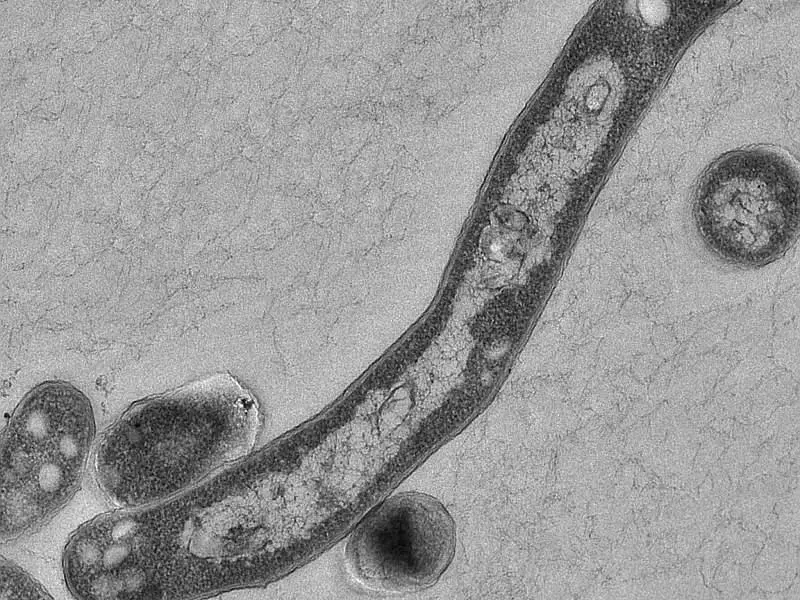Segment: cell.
I'll use <instances>...</instances> for the list:
<instances>
[{
    "label": "cell",
    "instance_id": "obj_1",
    "mask_svg": "<svg viewBox=\"0 0 800 600\" xmlns=\"http://www.w3.org/2000/svg\"><path fill=\"white\" fill-rule=\"evenodd\" d=\"M255 397L227 374L196 381L130 408L101 439L96 481L116 505L169 498L253 449Z\"/></svg>",
    "mask_w": 800,
    "mask_h": 600
},
{
    "label": "cell",
    "instance_id": "obj_2",
    "mask_svg": "<svg viewBox=\"0 0 800 600\" xmlns=\"http://www.w3.org/2000/svg\"><path fill=\"white\" fill-rule=\"evenodd\" d=\"M94 427L89 400L67 383H44L19 403L2 439V540L36 528L71 498Z\"/></svg>",
    "mask_w": 800,
    "mask_h": 600
},
{
    "label": "cell",
    "instance_id": "obj_3",
    "mask_svg": "<svg viewBox=\"0 0 800 600\" xmlns=\"http://www.w3.org/2000/svg\"><path fill=\"white\" fill-rule=\"evenodd\" d=\"M692 213L701 243L716 260L738 269L765 267L797 240V171L773 151L734 152L703 175Z\"/></svg>",
    "mask_w": 800,
    "mask_h": 600
},
{
    "label": "cell",
    "instance_id": "obj_4",
    "mask_svg": "<svg viewBox=\"0 0 800 600\" xmlns=\"http://www.w3.org/2000/svg\"><path fill=\"white\" fill-rule=\"evenodd\" d=\"M454 520L436 498L399 493L372 509L349 535L346 570L359 584L379 591L428 588L449 566L455 550Z\"/></svg>",
    "mask_w": 800,
    "mask_h": 600
},
{
    "label": "cell",
    "instance_id": "obj_5",
    "mask_svg": "<svg viewBox=\"0 0 800 600\" xmlns=\"http://www.w3.org/2000/svg\"><path fill=\"white\" fill-rule=\"evenodd\" d=\"M1 577V599H43L49 597V594L26 573L8 562L4 563L3 559Z\"/></svg>",
    "mask_w": 800,
    "mask_h": 600
}]
</instances>
